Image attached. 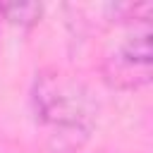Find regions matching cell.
Segmentation results:
<instances>
[{"label": "cell", "mask_w": 153, "mask_h": 153, "mask_svg": "<svg viewBox=\"0 0 153 153\" xmlns=\"http://www.w3.org/2000/svg\"><path fill=\"white\" fill-rule=\"evenodd\" d=\"M36 115L53 129L65 134L86 136L96 122V100L84 81L57 72L43 69L33 81Z\"/></svg>", "instance_id": "6da1fadb"}, {"label": "cell", "mask_w": 153, "mask_h": 153, "mask_svg": "<svg viewBox=\"0 0 153 153\" xmlns=\"http://www.w3.org/2000/svg\"><path fill=\"white\" fill-rule=\"evenodd\" d=\"M151 5H131L124 33L103 55V76L122 91L141 88L151 81Z\"/></svg>", "instance_id": "7a4b0ae2"}, {"label": "cell", "mask_w": 153, "mask_h": 153, "mask_svg": "<svg viewBox=\"0 0 153 153\" xmlns=\"http://www.w3.org/2000/svg\"><path fill=\"white\" fill-rule=\"evenodd\" d=\"M41 12L43 7L41 5H19V2H12V5H0V17H5L10 24H17V26H33L38 19H41Z\"/></svg>", "instance_id": "3957f363"}]
</instances>
